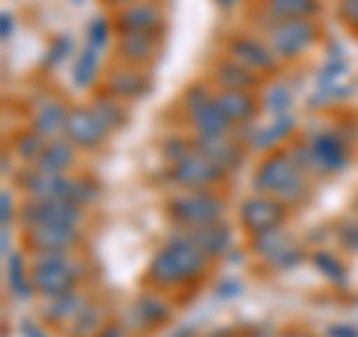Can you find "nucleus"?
<instances>
[{
	"label": "nucleus",
	"mask_w": 358,
	"mask_h": 337,
	"mask_svg": "<svg viewBox=\"0 0 358 337\" xmlns=\"http://www.w3.org/2000/svg\"><path fill=\"white\" fill-rule=\"evenodd\" d=\"M197 268H200V254L194 251V245L182 242V245H171V248L162 251V257L152 266V275L159 280H185Z\"/></svg>",
	"instance_id": "obj_1"
},
{
	"label": "nucleus",
	"mask_w": 358,
	"mask_h": 337,
	"mask_svg": "<svg viewBox=\"0 0 358 337\" xmlns=\"http://www.w3.org/2000/svg\"><path fill=\"white\" fill-rule=\"evenodd\" d=\"M72 164V152L66 143H54V147L48 150V155L42 159V167H45V173H60L63 167H69Z\"/></svg>",
	"instance_id": "obj_9"
},
{
	"label": "nucleus",
	"mask_w": 358,
	"mask_h": 337,
	"mask_svg": "<svg viewBox=\"0 0 358 337\" xmlns=\"http://www.w3.org/2000/svg\"><path fill=\"white\" fill-rule=\"evenodd\" d=\"M334 334H341V337H355V331L352 329H331Z\"/></svg>",
	"instance_id": "obj_10"
},
{
	"label": "nucleus",
	"mask_w": 358,
	"mask_h": 337,
	"mask_svg": "<svg viewBox=\"0 0 358 337\" xmlns=\"http://www.w3.org/2000/svg\"><path fill=\"white\" fill-rule=\"evenodd\" d=\"M173 215H176V221L203 224V227H209L218 215V203L209 194H185V197L173 200Z\"/></svg>",
	"instance_id": "obj_3"
},
{
	"label": "nucleus",
	"mask_w": 358,
	"mask_h": 337,
	"mask_svg": "<svg viewBox=\"0 0 358 337\" xmlns=\"http://www.w3.org/2000/svg\"><path fill=\"white\" fill-rule=\"evenodd\" d=\"M296 179H299L296 167L287 164L284 159H278V162H268V164H266V173L260 176V185L268 188V191H281V188H287L289 182H296Z\"/></svg>",
	"instance_id": "obj_6"
},
{
	"label": "nucleus",
	"mask_w": 358,
	"mask_h": 337,
	"mask_svg": "<svg viewBox=\"0 0 358 337\" xmlns=\"http://www.w3.org/2000/svg\"><path fill=\"white\" fill-rule=\"evenodd\" d=\"M215 176H218L215 164L206 162V159H197V155H185V159L176 164V179H182V182L203 185V182H212Z\"/></svg>",
	"instance_id": "obj_4"
},
{
	"label": "nucleus",
	"mask_w": 358,
	"mask_h": 337,
	"mask_svg": "<svg viewBox=\"0 0 358 337\" xmlns=\"http://www.w3.org/2000/svg\"><path fill=\"white\" fill-rule=\"evenodd\" d=\"M313 152H317V159L322 162V167H334V164L343 162V147L334 138H317Z\"/></svg>",
	"instance_id": "obj_8"
},
{
	"label": "nucleus",
	"mask_w": 358,
	"mask_h": 337,
	"mask_svg": "<svg viewBox=\"0 0 358 337\" xmlns=\"http://www.w3.org/2000/svg\"><path fill=\"white\" fill-rule=\"evenodd\" d=\"M69 131L75 134V141H84V147H93V143L102 141L105 134V122L90 117V114H75L69 120Z\"/></svg>",
	"instance_id": "obj_5"
},
{
	"label": "nucleus",
	"mask_w": 358,
	"mask_h": 337,
	"mask_svg": "<svg viewBox=\"0 0 358 337\" xmlns=\"http://www.w3.org/2000/svg\"><path fill=\"white\" fill-rule=\"evenodd\" d=\"M75 280V272L66 263H60L57 254L45 257L39 266H33V284L48 296H66Z\"/></svg>",
	"instance_id": "obj_2"
},
{
	"label": "nucleus",
	"mask_w": 358,
	"mask_h": 337,
	"mask_svg": "<svg viewBox=\"0 0 358 337\" xmlns=\"http://www.w3.org/2000/svg\"><path fill=\"white\" fill-rule=\"evenodd\" d=\"M33 239H39L42 248H48L51 254H57L60 248H66V245H72L75 233L69 227H36Z\"/></svg>",
	"instance_id": "obj_7"
}]
</instances>
